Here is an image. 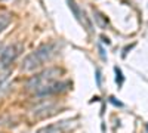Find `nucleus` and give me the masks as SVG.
<instances>
[{
	"label": "nucleus",
	"instance_id": "obj_1",
	"mask_svg": "<svg viewBox=\"0 0 148 133\" xmlns=\"http://www.w3.org/2000/svg\"><path fill=\"white\" fill-rule=\"evenodd\" d=\"M56 52V47L53 43H46L42 44L40 47H37L34 52H31L30 55L25 56L22 62V70L24 71H33L36 68L42 67L46 61H49Z\"/></svg>",
	"mask_w": 148,
	"mask_h": 133
},
{
	"label": "nucleus",
	"instance_id": "obj_2",
	"mask_svg": "<svg viewBox=\"0 0 148 133\" xmlns=\"http://www.w3.org/2000/svg\"><path fill=\"white\" fill-rule=\"evenodd\" d=\"M59 74H61V70L56 68V67H51L47 70H43L42 72H39V74H36V76H33V77H30L27 80L25 87L30 92H36V90H39L40 87L46 86V84L55 81L59 77Z\"/></svg>",
	"mask_w": 148,
	"mask_h": 133
},
{
	"label": "nucleus",
	"instance_id": "obj_3",
	"mask_svg": "<svg viewBox=\"0 0 148 133\" xmlns=\"http://www.w3.org/2000/svg\"><path fill=\"white\" fill-rule=\"evenodd\" d=\"M21 52H22V44H19V43L8 46L2 52V55H0V68H8L19 56Z\"/></svg>",
	"mask_w": 148,
	"mask_h": 133
},
{
	"label": "nucleus",
	"instance_id": "obj_4",
	"mask_svg": "<svg viewBox=\"0 0 148 133\" xmlns=\"http://www.w3.org/2000/svg\"><path fill=\"white\" fill-rule=\"evenodd\" d=\"M65 86H67V83H62V81L55 80V81H52V83L46 84V86L40 87L39 90H36L34 93H36L37 96H47V95H53V93H58V92H62V90L65 89Z\"/></svg>",
	"mask_w": 148,
	"mask_h": 133
},
{
	"label": "nucleus",
	"instance_id": "obj_5",
	"mask_svg": "<svg viewBox=\"0 0 148 133\" xmlns=\"http://www.w3.org/2000/svg\"><path fill=\"white\" fill-rule=\"evenodd\" d=\"M70 126V121H61L55 124H49L37 130V133H65Z\"/></svg>",
	"mask_w": 148,
	"mask_h": 133
},
{
	"label": "nucleus",
	"instance_id": "obj_6",
	"mask_svg": "<svg viewBox=\"0 0 148 133\" xmlns=\"http://www.w3.org/2000/svg\"><path fill=\"white\" fill-rule=\"evenodd\" d=\"M10 24V15H8V14H2L0 15V33H2L8 25Z\"/></svg>",
	"mask_w": 148,
	"mask_h": 133
},
{
	"label": "nucleus",
	"instance_id": "obj_7",
	"mask_svg": "<svg viewBox=\"0 0 148 133\" xmlns=\"http://www.w3.org/2000/svg\"><path fill=\"white\" fill-rule=\"evenodd\" d=\"M116 74H117V78H116V80H117V83H119V84H121V83H123V77H121V71H120L119 68H116Z\"/></svg>",
	"mask_w": 148,
	"mask_h": 133
},
{
	"label": "nucleus",
	"instance_id": "obj_8",
	"mask_svg": "<svg viewBox=\"0 0 148 133\" xmlns=\"http://www.w3.org/2000/svg\"><path fill=\"white\" fill-rule=\"evenodd\" d=\"M6 77H8L6 74H0V86H2V83L6 80Z\"/></svg>",
	"mask_w": 148,
	"mask_h": 133
}]
</instances>
